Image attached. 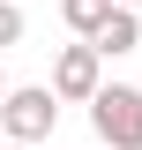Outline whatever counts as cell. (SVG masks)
<instances>
[{
  "label": "cell",
  "instance_id": "obj_1",
  "mask_svg": "<svg viewBox=\"0 0 142 150\" xmlns=\"http://www.w3.org/2000/svg\"><path fill=\"white\" fill-rule=\"evenodd\" d=\"M60 128V98L45 90V83H8V98H0V143H22V150H37L45 135Z\"/></svg>",
  "mask_w": 142,
  "mask_h": 150
},
{
  "label": "cell",
  "instance_id": "obj_2",
  "mask_svg": "<svg viewBox=\"0 0 142 150\" xmlns=\"http://www.w3.org/2000/svg\"><path fill=\"white\" fill-rule=\"evenodd\" d=\"M90 128H97L105 150H142V90H135V83H97Z\"/></svg>",
  "mask_w": 142,
  "mask_h": 150
},
{
  "label": "cell",
  "instance_id": "obj_3",
  "mask_svg": "<svg viewBox=\"0 0 142 150\" xmlns=\"http://www.w3.org/2000/svg\"><path fill=\"white\" fill-rule=\"evenodd\" d=\"M97 83H105V60L90 53L82 38H75V45H60V60H53V83H45V90H53L60 105H90V98H97Z\"/></svg>",
  "mask_w": 142,
  "mask_h": 150
},
{
  "label": "cell",
  "instance_id": "obj_4",
  "mask_svg": "<svg viewBox=\"0 0 142 150\" xmlns=\"http://www.w3.org/2000/svg\"><path fill=\"white\" fill-rule=\"evenodd\" d=\"M135 45H142V15H135V8H112V15L97 23V38H90V53H97V60L135 53Z\"/></svg>",
  "mask_w": 142,
  "mask_h": 150
},
{
  "label": "cell",
  "instance_id": "obj_5",
  "mask_svg": "<svg viewBox=\"0 0 142 150\" xmlns=\"http://www.w3.org/2000/svg\"><path fill=\"white\" fill-rule=\"evenodd\" d=\"M105 15H112V0H60V23H67L82 45L97 38V23H105Z\"/></svg>",
  "mask_w": 142,
  "mask_h": 150
},
{
  "label": "cell",
  "instance_id": "obj_6",
  "mask_svg": "<svg viewBox=\"0 0 142 150\" xmlns=\"http://www.w3.org/2000/svg\"><path fill=\"white\" fill-rule=\"evenodd\" d=\"M8 45H22V8L15 0H0V53H8Z\"/></svg>",
  "mask_w": 142,
  "mask_h": 150
},
{
  "label": "cell",
  "instance_id": "obj_7",
  "mask_svg": "<svg viewBox=\"0 0 142 150\" xmlns=\"http://www.w3.org/2000/svg\"><path fill=\"white\" fill-rule=\"evenodd\" d=\"M112 8H142V0H112Z\"/></svg>",
  "mask_w": 142,
  "mask_h": 150
},
{
  "label": "cell",
  "instance_id": "obj_8",
  "mask_svg": "<svg viewBox=\"0 0 142 150\" xmlns=\"http://www.w3.org/2000/svg\"><path fill=\"white\" fill-rule=\"evenodd\" d=\"M0 98H8V75H0Z\"/></svg>",
  "mask_w": 142,
  "mask_h": 150
},
{
  "label": "cell",
  "instance_id": "obj_9",
  "mask_svg": "<svg viewBox=\"0 0 142 150\" xmlns=\"http://www.w3.org/2000/svg\"><path fill=\"white\" fill-rule=\"evenodd\" d=\"M0 150H22V143H0Z\"/></svg>",
  "mask_w": 142,
  "mask_h": 150
}]
</instances>
